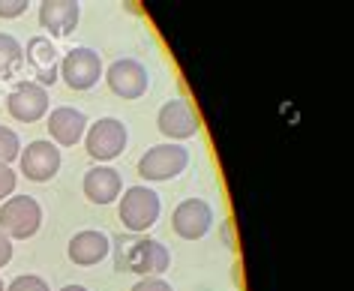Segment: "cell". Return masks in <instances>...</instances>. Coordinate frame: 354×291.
Instances as JSON below:
<instances>
[{
  "label": "cell",
  "instance_id": "6da1fadb",
  "mask_svg": "<svg viewBox=\"0 0 354 291\" xmlns=\"http://www.w3.org/2000/svg\"><path fill=\"white\" fill-rule=\"evenodd\" d=\"M118 270L123 273H162L171 264V255L159 241H150V237H136V241H118Z\"/></svg>",
  "mask_w": 354,
  "mask_h": 291
},
{
  "label": "cell",
  "instance_id": "7a4b0ae2",
  "mask_svg": "<svg viewBox=\"0 0 354 291\" xmlns=\"http://www.w3.org/2000/svg\"><path fill=\"white\" fill-rule=\"evenodd\" d=\"M159 219V196L147 187H129L120 198V223L127 232H147Z\"/></svg>",
  "mask_w": 354,
  "mask_h": 291
},
{
  "label": "cell",
  "instance_id": "3957f363",
  "mask_svg": "<svg viewBox=\"0 0 354 291\" xmlns=\"http://www.w3.org/2000/svg\"><path fill=\"white\" fill-rule=\"evenodd\" d=\"M39 223H42V210L30 196L6 198L3 207H0V232L6 237L28 241V237L39 232Z\"/></svg>",
  "mask_w": 354,
  "mask_h": 291
},
{
  "label": "cell",
  "instance_id": "277c9868",
  "mask_svg": "<svg viewBox=\"0 0 354 291\" xmlns=\"http://www.w3.org/2000/svg\"><path fill=\"white\" fill-rule=\"evenodd\" d=\"M189 165V153L180 144H156L138 160V174L145 180H171Z\"/></svg>",
  "mask_w": 354,
  "mask_h": 291
},
{
  "label": "cell",
  "instance_id": "5b68a950",
  "mask_svg": "<svg viewBox=\"0 0 354 291\" xmlns=\"http://www.w3.org/2000/svg\"><path fill=\"white\" fill-rule=\"evenodd\" d=\"M127 138H129L127 126H123L118 118H102L84 132V147H87V153H91L93 160L109 162V160H114V156L123 153Z\"/></svg>",
  "mask_w": 354,
  "mask_h": 291
},
{
  "label": "cell",
  "instance_id": "8992f818",
  "mask_svg": "<svg viewBox=\"0 0 354 291\" xmlns=\"http://www.w3.org/2000/svg\"><path fill=\"white\" fill-rule=\"evenodd\" d=\"M102 75V60L91 48H73L60 64V78L66 82V87L73 91H87L100 82Z\"/></svg>",
  "mask_w": 354,
  "mask_h": 291
},
{
  "label": "cell",
  "instance_id": "52a82bcc",
  "mask_svg": "<svg viewBox=\"0 0 354 291\" xmlns=\"http://www.w3.org/2000/svg\"><path fill=\"white\" fill-rule=\"evenodd\" d=\"M105 82H109L111 93H118L120 100H138V96L147 93V69L132 57H123V60H114L105 73Z\"/></svg>",
  "mask_w": 354,
  "mask_h": 291
},
{
  "label": "cell",
  "instance_id": "ba28073f",
  "mask_svg": "<svg viewBox=\"0 0 354 291\" xmlns=\"http://www.w3.org/2000/svg\"><path fill=\"white\" fill-rule=\"evenodd\" d=\"M156 126L165 138L183 141L198 132V114L192 111V105L187 100H168L156 114Z\"/></svg>",
  "mask_w": 354,
  "mask_h": 291
},
{
  "label": "cell",
  "instance_id": "9c48e42d",
  "mask_svg": "<svg viewBox=\"0 0 354 291\" xmlns=\"http://www.w3.org/2000/svg\"><path fill=\"white\" fill-rule=\"evenodd\" d=\"M19 160H21V174L37 183H46L60 171V151L51 141H30L28 151L19 153Z\"/></svg>",
  "mask_w": 354,
  "mask_h": 291
},
{
  "label": "cell",
  "instance_id": "30bf717a",
  "mask_svg": "<svg viewBox=\"0 0 354 291\" xmlns=\"http://www.w3.org/2000/svg\"><path fill=\"white\" fill-rule=\"evenodd\" d=\"M171 225L183 241H198V237H205L210 232V225H214V210L201 198H187L177 205Z\"/></svg>",
  "mask_w": 354,
  "mask_h": 291
},
{
  "label": "cell",
  "instance_id": "8fae6325",
  "mask_svg": "<svg viewBox=\"0 0 354 291\" xmlns=\"http://www.w3.org/2000/svg\"><path fill=\"white\" fill-rule=\"evenodd\" d=\"M6 109L15 120L21 123H37L39 118H46L48 111V93L46 87H39L37 82H21L6 100Z\"/></svg>",
  "mask_w": 354,
  "mask_h": 291
},
{
  "label": "cell",
  "instance_id": "7c38bea8",
  "mask_svg": "<svg viewBox=\"0 0 354 291\" xmlns=\"http://www.w3.org/2000/svg\"><path fill=\"white\" fill-rule=\"evenodd\" d=\"M82 10L75 0H46L39 3V24L46 28L51 37H69L75 30Z\"/></svg>",
  "mask_w": 354,
  "mask_h": 291
},
{
  "label": "cell",
  "instance_id": "4fadbf2b",
  "mask_svg": "<svg viewBox=\"0 0 354 291\" xmlns=\"http://www.w3.org/2000/svg\"><path fill=\"white\" fill-rule=\"evenodd\" d=\"M48 132L55 138V144L60 147H73L84 138L87 132V118L78 109H69V105H60V109L51 111L48 118Z\"/></svg>",
  "mask_w": 354,
  "mask_h": 291
},
{
  "label": "cell",
  "instance_id": "5bb4252c",
  "mask_svg": "<svg viewBox=\"0 0 354 291\" xmlns=\"http://www.w3.org/2000/svg\"><path fill=\"white\" fill-rule=\"evenodd\" d=\"M28 64L39 78V87L57 82V48L48 37H33L28 42Z\"/></svg>",
  "mask_w": 354,
  "mask_h": 291
},
{
  "label": "cell",
  "instance_id": "9a60e30c",
  "mask_svg": "<svg viewBox=\"0 0 354 291\" xmlns=\"http://www.w3.org/2000/svg\"><path fill=\"white\" fill-rule=\"evenodd\" d=\"M111 250V241L102 232H78L73 241H69V259L82 267H93L100 264Z\"/></svg>",
  "mask_w": 354,
  "mask_h": 291
},
{
  "label": "cell",
  "instance_id": "2e32d148",
  "mask_svg": "<svg viewBox=\"0 0 354 291\" xmlns=\"http://www.w3.org/2000/svg\"><path fill=\"white\" fill-rule=\"evenodd\" d=\"M84 196L93 205H111L120 196V174L109 165H96L84 174Z\"/></svg>",
  "mask_w": 354,
  "mask_h": 291
},
{
  "label": "cell",
  "instance_id": "e0dca14e",
  "mask_svg": "<svg viewBox=\"0 0 354 291\" xmlns=\"http://www.w3.org/2000/svg\"><path fill=\"white\" fill-rule=\"evenodd\" d=\"M21 64H24V48L19 46V39L10 37V33H0V82L12 78Z\"/></svg>",
  "mask_w": 354,
  "mask_h": 291
},
{
  "label": "cell",
  "instance_id": "ac0fdd59",
  "mask_svg": "<svg viewBox=\"0 0 354 291\" xmlns=\"http://www.w3.org/2000/svg\"><path fill=\"white\" fill-rule=\"evenodd\" d=\"M21 153V141L10 126H0V165H10Z\"/></svg>",
  "mask_w": 354,
  "mask_h": 291
},
{
  "label": "cell",
  "instance_id": "d6986e66",
  "mask_svg": "<svg viewBox=\"0 0 354 291\" xmlns=\"http://www.w3.org/2000/svg\"><path fill=\"white\" fill-rule=\"evenodd\" d=\"M6 291H48V285H46V279H39V276H19V279H12L10 282V288Z\"/></svg>",
  "mask_w": 354,
  "mask_h": 291
},
{
  "label": "cell",
  "instance_id": "ffe728a7",
  "mask_svg": "<svg viewBox=\"0 0 354 291\" xmlns=\"http://www.w3.org/2000/svg\"><path fill=\"white\" fill-rule=\"evenodd\" d=\"M15 171L10 169V165H0V201H3L6 196H12V189H15Z\"/></svg>",
  "mask_w": 354,
  "mask_h": 291
},
{
  "label": "cell",
  "instance_id": "44dd1931",
  "mask_svg": "<svg viewBox=\"0 0 354 291\" xmlns=\"http://www.w3.org/2000/svg\"><path fill=\"white\" fill-rule=\"evenodd\" d=\"M28 10V0H0V19H15Z\"/></svg>",
  "mask_w": 354,
  "mask_h": 291
},
{
  "label": "cell",
  "instance_id": "7402d4cb",
  "mask_svg": "<svg viewBox=\"0 0 354 291\" xmlns=\"http://www.w3.org/2000/svg\"><path fill=\"white\" fill-rule=\"evenodd\" d=\"M132 291H171V285H168L165 279H159V276H145L141 282L132 285Z\"/></svg>",
  "mask_w": 354,
  "mask_h": 291
},
{
  "label": "cell",
  "instance_id": "603a6c76",
  "mask_svg": "<svg viewBox=\"0 0 354 291\" xmlns=\"http://www.w3.org/2000/svg\"><path fill=\"white\" fill-rule=\"evenodd\" d=\"M10 259H12V243H10V237L0 232V267L10 264Z\"/></svg>",
  "mask_w": 354,
  "mask_h": 291
},
{
  "label": "cell",
  "instance_id": "cb8c5ba5",
  "mask_svg": "<svg viewBox=\"0 0 354 291\" xmlns=\"http://www.w3.org/2000/svg\"><path fill=\"white\" fill-rule=\"evenodd\" d=\"M60 291H87L84 285H66V288H60Z\"/></svg>",
  "mask_w": 354,
  "mask_h": 291
},
{
  "label": "cell",
  "instance_id": "d4e9b609",
  "mask_svg": "<svg viewBox=\"0 0 354 291\" xmlns=\"http://www.w3.org/2000/svg\"><path fill=\"white\" fill-rule=\"evenodd\" d=\"M0 291H3V282H0Z\"/></svg>",
  "mask_w": 354,
  "mask_h": 291
}]
</instances>
